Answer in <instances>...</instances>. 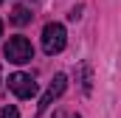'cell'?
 <instances>
[{
    "instance_id": "cell-1",
    "label": "cell",
    "mask_w": 121,
    "mask_h": 118,
    "mask_svg": "<svg viewBox=\"0 0 121 118\" xmlns=\"http://www.w3.org/2000/svg\"><path fill=\"white\" fill-rule=\"evenodd\" d=\"M3 56L9 59L11 65H26V62L34 59V45H31L26 37H11L3 45Z\"/></svg>"
},
{
    "instance_id": "cell-2",
    "label": "cell",
    "mask_w": 121,
    "mask_h": 118,
    "mask_svg": "<svg viewBox=\"0 0 121 118\" xmlns=\"http://www.w3.org/2000/svg\"><path fill=\"white\" fill-rule=\"evenodd\" d=\"M65 45H68V31H65V25L62 23H48L42 28V51L48 56H54V54H59Z\"/></svg>"
},
{
    "instance_id": "cell-3",
    "label": "cell",
    "mask_w": 121,
    "mask_h": 118,
    "mask_svg": "<svg viewBox=\"0 0 121 118\" xmlns=\"http://www.w3.org/2000/svg\"><path fill=\"white\" fill-rule=\"evenodd\" d=\"M65 87H68V79H65V73H56L54 76V82L48 84V90H45V96L39 98V104H37V113H45L56 98H59L62 93H65Z\"/></svg>"
},
{
    "instance_id": "cell-4",
    "label": "cell",
    "mask_w": 121,
    "mask_h": 118,
    "mask_svg": "<svg viewBox=\"0 0 121 118\" xmlns=\"http://www.w3.org/2000/svg\"><path fill=\"white\" fill-rule=\"evenodd\" d=\"M9 90L17 96V98H31L37 93V84L28 73H11L9 76Z\"/></svg>"
},
{
    "instance_id": "cell-5",
    "label": "cell",
    "mask_w": 121,
    "mask_h": 118,
    "mask_svg": "<svg viewBox=\"0 0 121 118\" xmlns=\"http://www.w3.org/2000/svg\"><path fill=\"white\" fill-rule=\"evenodd\" d=\"M31 17H34V14H31L26 6H17V8L11 11V23H14V25H26V23H31Z\"/></svg>"
},
{
    "instance_id": "cell-6",
    "label": "cell",
    "mask_w": 121,
    "mask_h": 118,
    "mask_svg": "<svg viewBox=\"0 0 121 118\" xmlns=\"http://www.w3.org/2000/svg\"><path fill=\"white\" fill-rule=\"evenodd\" d=\"M0 118H20V113H17V107H14V104H9V107H3V110H0Z\"/></svg>"
},
{
    "instance_id": "cell-7",
    "label": "cell",
    "mask_w": 121,
    "mask_h": 118,
    "mask_svg": "<svg viewBox=\"0 0 121 118\" xmlns=\"http://www.w3.org/2000/svg\"><path fill=\"white\" fill-rule=\"evenodd\" d=\"M82 87H85V93H90V70L85 67V82H82Z\"/></svg>"
},
{
    "instance_id": "cell-8",
    "label": "cell",
    "mask_w": 121,
    "mask_h": 118,
    "mask_svg": "<svg viewBox=\"0 0 121 118\" xmlns=\"http://www.w3.org/2000/svg\"><path fill=\"white\" fill-rule=\"evenodd\" d=\"M68 17H70V20H79V17H82V8H73V11H70Z\"/></svg>"
},
{
    "instance_id": "cell-9",
    "label": "cell",
    "mask_w": 121,
    "mask_h": 118,
    "mask_svg": "<svg viewBox=\"0 0 121 118\" xmlns=\"http://www.w3.org/2000/svg\"><path fill=\"white\" fill-rule=\"evenodd\" d=\"M56 118H79V115H62V113H59V115H56Z\"/></svg>"
},
{
    "instance_id": "cell-10",
    "label": "cell",
    "mask_w": 121,
    "mask_h": 118,
    "mask_svg": "<svg viewBox=\"0 0 121 118\" xmlns=\"http://www.w3.org/2000/svg\"><path fill=\"white\" fill-rule=\"evenodd\" d=\"M0 37H3V23H0Z\"/></svg>"
},
{
    "instance_id": "cell-11",
    "label": "cell",
    "mask_w": 121,
    "mask_h": 118,
    "mask_svg": "<svg viewBox=\"0 0 121 118\" xmlns=\"http://www.w3.org/2000/svg\"><path fill=\"white\" fill-rule=\"evenodd\" d=\"M0 3H3V0H0Z\"/></svg>"
}]
</instances>
